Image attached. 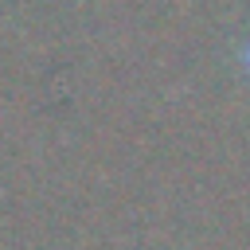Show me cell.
Returning a JSON list of instances; mask_svg holds the SVG:
<instances>
[{"label":"cell","instance_id":"obj_1","mask_svg":"<svg viewBox=\"0 0 250 250\" xmlns=\"http://www.w3.org/2000/svg\"><path fill=\"white\" fill-rule=\"evenodd\" d=\"M246 62H250V55H246Z\"/></svg>","mask_w":250,"mask_h":250}]
</instances>
